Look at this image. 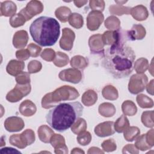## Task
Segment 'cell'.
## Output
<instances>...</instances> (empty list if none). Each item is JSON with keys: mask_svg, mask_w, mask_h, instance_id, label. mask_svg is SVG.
Returning a JSON list of instances; mask_svg holds the SVG:
<instances>
[{"mask_svg": "<svg viewBox=\"0 0 154 154\" xmlns=\"http://www.w3.org/2000/svg\"><path fill=\"white\" fill-rule=\"evenodd\" d=\"M91 140V135L89 132L82 131L77 137L78 143L82 146L88 145Z\"/></svg>", "mask_w": 154, "mask_h": 154, "instance_id": "23", "label": "cell"}, {"mask_svg": "<svg viewBox=\"0 0 154 154\" xmlns=\"http://www.w3.org/2000/svg\"><path fill=\"white\" fill-rule=\"evenodd\" d=\"M104 17L100 11L93 10L87 16V27L90 31L97 30L103 20Z\"/></svg>", "mask_w": 154, "mask_h": 154, "instance_id": "7", "label": "cell"}, {"mask_svg": "<svg viewBox=\"0 0 154 154\" xmlns=\"http://www.w3.org/2000/svg\"><path fill=\"white\" fill-rule=\"evenodd\" d=\"M30 91L31 85L29 83L23 85L17 83L14 89L8 93L6 96V99L10 102H17L28 95Z\"/></svg>", "mask_w": 154, "mask_h": 154, "instance_id": "4", "label": "cell"}, {"mask_svg": "<svg viewBox=\"0 0 154 154\" xmlns=\"http://www.w3.org/2000/svg\"><path fill=\"white\" fill-rule=\"evenodd\" d=\"M87 128V124L84 119H79L76 122V123L73 124L72 126L71 131L74 134H78L79 132L81 131H85Z\"/></svg>", "mask_w": 154, "mask_h": 154, "instance_id": "24", "label": "cell"}, {"mask_svg": "<svg viewBox=\"0 0 154 154\" xmlns=\"http://www.w3.org/2000/svg\"><path fill=\"white\" fill-rule=\"evenodd\" d=\"M0 153L1 154L2 153H22L21 152L12 148V147H4V148H2L1 149Z\"/></svg>", "mask_w": 154, "mask_h": 154, "instance_id": "29", "label": "cell"}, {"mask_svg": "<svg viewBox=\"0 0 154 154\" xmlns=\"http://www.w3.org/2000/svg\"><path fill=\"white\" fill-rule=\"evenodd\" d=\"M73 35H75V33L73 31L70 29V28H64L63 29V35L60 41V46L61 48V49H64L67 40V44H68L69 51L72 49L73 46V42L75 38H70V39H66V38H69Z\"/></svg>", "mask_w": 154, "mask_h": 154, "instance_id": "15", "label": "cell"}, {"mask_svg": "<svg viewBox=\"0 0 154 154\" xmlns=\"http://www.w3.org/2000/svg\"><path fill=\"white\" fill-rule=\"evenodd\" d=\"M135 54L125 41L111 45L104 52L102 66L115 79L128 76L134 68Z\"/></svg>", "mask_w": 154, "mask_h": 154, "instance_id": "1", "label": "cell"}, {"mask_svg": "<svg viewBox=\"0 0 154 154\" xmlns=\"http://www.w3.org/2000/svg\"><path fill=\"white\" fill-rule=\"evenodd\" d=\"M113 122H105L99 124L94 128L95 134L100 137H105L114 134Z\"/></svg>", "mask_w": 154, "mask_h": 154, "instance_id": "10", "label": "cell"}, {"mask_svg": "<svg viewBox=\"0 0 154 154\" xmlns=\"http://www.w3.org/2000/svg\"><path fill=\"white\" fill-rule=\"evenodd\" d=\"M114 126H115V130L117 132L122 133L128 129L129 126V122L125 116L122 115V116L117 120Z\"/></svg>", "mask_w": 154, "mask_h": 154, "instance_id": "19", "label": "cell"}, {"mask_svg": "<svg viewBox=\"0 0 154 154\" xmlns=\"http://www.w3.org/2000/svg\"><path fill=\"white\" fill-rule=\"evenodd\" d=\"M97 99V93L93 90L86 91L82 95L81 100L84 105L87 106L94 105Z\"/></svg>", "mask_w": 154, "mask_h": 154, "instance_id": "17", "label": "cell"}, {"mask_svg": "<svg viewBox=\"0 0 154 154\" xmlns=\"http://www.w3.org/2000/svg\"><path fill=\"white\" fill-rule=\"evenodd\" d=\"M147 81V77L144 74H135L132 75L129 80L128 85L129 92L133 94L142 92L144 90Z\"/></svg>", "mask_w": 154, "mask_h": 154, "instance_id": "5", "label": "cell"}, {"mask_svg": "<svg viewBox=\"0 0 154 154\" xmlns=\"http://www.w3.org/2000/svg\"><path fill=\"white\" fill-rule=\"evenodd\" d=\"M16 56L19 60H26L29 57L30 54L28 49H22L16 52Z\"/></svg>", "mask_w": 154, "mask_h": 154, "instance_id": "27", "label": "cell"}, {"mask_svg": "<svg viewBox=\"0 0 154 154\" xmlns=\"http://www.w3.org/2000/svg\"><path fill=\"white\" fill-rule=\"evenodd\" d=\"M32 40L42 46H51L58 40L60 34V25L51 17L40 16L35 19L29 26Z\"/></svg>", "mask_w": 154, "mask_h": 154, "instance_id": "3", "label": "cell"}, {"mask_svg": "<svg viewBox=\"0 0 154 154\" xmlns=\"http://www.w3.org/2000/svg\"><path fill=\"white\" fill-rule=\"evenodd\" d=\"M123 40L121 33L117 31H106L102 35V41L103 45H110L119 43Z\"/></svg>", "mask_w": 154, "mask_h": 154, "instance_id": "11", "label": "cell"}, {"mask_svg": "<svg viewBox=\"0 0 154 154\" xmlns=\"http://www.w3.org/2000/svg\"><path fill=\"white\" fill-rule=\"evenodd\" d=\"M131 109L132 111H133L134 112H135V113L137 112V107L135 106V105L132 102L131 105V106H127V105L123 102V104H122V110H123V112L125 114H126V115H129L130 116V111L129 110Z\"/></svg>", "mask_w": 154, "mask_h": 154, "instance_id": "28", "label": "cell"}, {"mask_svg": "<svg viewBox=\"0 0 154 154\" xmlns=\"http://www.w3.org/2000/svg\"><path fill=\"white\" fill-rule=\"evenodd\" d=\"M43 10V6L40 1H31L27 4L26 7L22 8L19 13L25 17L26 20H29L33 16L42 12Z\"/></svg>", "mask_w": 154, "mask_h": 154, "instance_id": "6", "label": "cell"}, {"mask_svg": "<svg viewBox=\"0 0 154 154\" xmlns=\"http://www.w3.org/2000/svg\"><path fill=\"white\" fill-rule=\"evenodd\" d=\"M74 4H75V5L78 7H81L82 6H83L84 4H85L87 2V1H73Z\"/></svg>", "mask_w": 154, "mask_h": 154, "instance_id": "30", "label": "cell"}, {"mask_svg": "<svg viewBox=\"0 0 154 154\" xmlns=\"http://www.w3.org/2000/svg\"><path fill=\"white\" fill-rule=\"evenodd\" d=\"M55 14L61 22H66L67 21L69 16L71 14V11L68 7H60L55 10Z\"/></svg>", "mask_w": 154, "mask_h": 154, "instance_id": "20", "label": "cell"}, {"mask_svg": "<svg viewBox=\"0 0 154 154\" xmlns=\"http://www.w3.org/2000/svg\"><path fill=\"white\" fill-rule=\"evenodd\" d=\"M26 21L25 17L20 13L14 14L10 19V23L11 26L14 28L22 26Z\"/></svg>", "mask_w": 154, "mask_h": 154, "instance_id": "22", "label": "cell"}, {"mask_svg": "<svg viewBox=\"0 0 154 154\" xmlns=\"http://www.w3.org/2000/svg\"><path fill=\"white\" fill-rule=\"evenodd\" d=\"M69 22L71 26L77 29L81 28L83 26L84 23L82 16L80 14L76 13L71 14Z\"/></svg>", "mask_w": 154, "mask_h": 154, "instance_id": "21", "label": "cell"}, {"mask_svg": "<svg viewBox=\"0 0 154 154\" xmlns=\"http://www.w3.org/2000/svg\"><path fill=\"white\" fill-rule=\"evenodd\" d=\"M16 81L17 83L19 84H26L29 83L30 82L29 75L26 72H22L16 76Z\"/></svg>", "mask_w": 154, "mask_h": 154, "instance_id": "25", "label": "cell"}, {"mask_svg": "<svg viewBox=\"0 0 154 154\" xmlns=\"http://www.w3.org/2000/svg\"><path fill=\"white\" fill-rule=\"evenodd\" d=\"M28 51L29 52V54H30V55L31 57H37L41 50H42V48L33 43H31L28 46Z\"/></svg>", "mask_w": 154, "mask_h": 154, "instance_id": "26", "label": "cell"}, {"mask_svg": "<svg viewBox=\"0 0 154 154\" xmlns=\"http://www.w3.org/2000/svg\"><path fill=\"white\" fill-rule=\"evenodd\" d=\"M84 106L79 102H64L56 105L46 116L48 124L54 130L64 132L82 115Z\"/></svg>", "mask_w": 154, "mask_h": 154, "instance_id": "2", "label": "cell"}, {"mask_svg": "<svg viewBox=\"0 0 154 154\" xmlns=\"http://www.w3.org/2000/svg\"><path fill=\"white\" fill-rule=\"evenodd\" d=\"M17 7L13 1H5L1 2V15L6 17L13 16L16 11Z\"/></svg>", "mask_w": 154, "mask_h": 154, "instance_id": "14", "label": "cell"}, {"mask_svg": "<svg viewBox=\"0 0 154 154\" xmlns=\"http://www.w3.org/2000/svg\"><path fill=\"white\" fill-rule=\"evenodd\" d=\"M25 124L20 117L13 116L7 118L4 122V127L8 132H17L21 131Z\"/></svg>", "mask_w": 154, "mask_h": 154, "instance_id": "9", "label": "cell"}, {"mask_svg": "<svg viewBox=\"0 0 154 154\" xmlns=\"http://www.w3.org/2000/svg\"><path fill=\"white\" fill-rule=\"evenodd\" d=\"M59 78L63 81L78 84L81 81L82 75L81 72L76 69H68L61 71L59 73Z\"/></svg>", "mask_w": 154, "mask_h": 154, "instance_id": "8", "label": "cell"}, {"mask_svg": "<svg viewBox=\"0 0 154 154\" xmlns=\"http://www.w3.org/2000/svg\"><path fill=\"white\" fill-rule=\"evenodd\" d=\"M137 33H140V34L143 35L144 37L146 35L145 28L141 25H134L132 29L128 31L127 37L129 40L132 41L138 40Z\"/></svg>", "mask_w": 154, "mask_h": 154, "instance_id": "18", "label": "cell"}, {"mask_svg": "<svg viewBox=\"0 0 154 154\" xmlns=\"http://www.w3.org/2000/svg\"><path fill=\"white\" fill-rule=\"evenodd\" d=\"M25 67V64L22 61L15 60H11L7 66V72L12 76H16L17 74L20 73Z\"/></svg>", "mask_w": 154, "mask_h": 154, "instance_id": "13", "label": "cell"}, {"mask_svg": "<svg viewBox=\"0 0 154 154\" xmlns=\"http://www.w3.org/2000/svg\"><path fill=\"white\" fill-rule=\"evenodd\" d=\"M20 112L25 116H31L36 111V107L29 100H26L21 103L19 107Z\"/></svg>", "mask_w": 154, "mask_h": 154, "instance_id": "16", "label": "cell"}, {"mask_svg": "<svg viewBox=\"0 0 154 154\" xmlns=\"http://www.w3.org/2000/svg\"><path fill=\"white\" fill-rule=\"evenodd\" d=\"M28 37L26 31H19L15 33L13 36V46L16 48H24L28 42Z\"/></svg>", "mask_w": 154, "mask_h": 154, "instance_id": "12", "label": "cell"}]
</instances>
